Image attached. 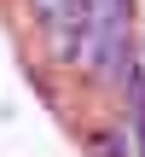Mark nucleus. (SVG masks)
I'll return each instance as SVG.
<instances>
[{
	"instance_id": "1",
	"label": "nucleus",
	"mask_w": 145,
	"mask_h": 157,
	"mask_svg": "<svg viewBox=\"0 0 145 157\" xmlns=\"http://www.w3.org/2000/svg\"><path fill=\"white\" fill-rule=\"evenodd\" d=\"M87 157H128V134L110 128V122L93 128V134H87Z\"/></svg>"
},
{
	"instance_id": "2",
	"label": "nucleus",
	"mask_w": 145,
	"mask_h": 157,
	"mask_svg": "<svg viewBox=\"0 0 145 157\" xmlns=\"http://www.w3.org/2000/svg\"><path fill=\"white\" fill-rule=\"evenodd\" d=\"M128 157H145V122H134V146H128Z\"/></svg>"
}]
</instances>
